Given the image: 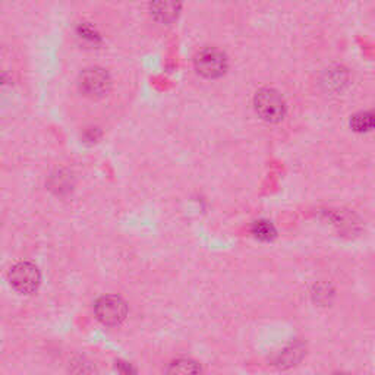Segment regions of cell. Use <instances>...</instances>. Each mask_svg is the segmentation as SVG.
Returning a JSON list of instances; mask_svg holds the SVG:
<instances>
[{"mask_svg": "<svg viewBox=\"0 0 375 375\" xmlns=\"http://www.w3.org/2000/svg\"><path fill=\"white\" fill-rule=\"evenodd\" d=\"M112 85V79L101 68H90L81 72L78 79V87L87 97H101L109 91Z\"/></svg>", "mask_w": 375, "mask_h": 375, "instance_id": "cell-5", "label": "cell"}, {"mask_svg": "<svg viewBox=\"0 0 375 375\" xmlns=\"http://www.w3.org/2000/svg\"><path fill=\"white\" fill-rule=\"evenodd\" d=\"M179 9H181V5L178 3H157L151 6L154 15L162 21L175 19L178 17Z\"/></svg>", "mask_w": 375, "mask_h": 375, "instance_id": "cell-8", "label": "cell"}, {"mask_svg": "<svg viewBox=\"0 0 375 375\" xmlns=\"http://www.w3.org/2000/svg\"><path fill=\"white\" fill-rule=\"evenodd\" d=\"M94 311H96L97 318L104 326L115 327L126 318L128 305L122 298L115 297V294H107V297H103L96 302Z\"/></svg>", "mask_w": 375, "mask_h": 375, "instance_id": "cell-3", "label": "cell"}, {"mask_svg": "<svg viewBox=\"0 0 375 375\" xmlns=\"http://www.w3.org/2000/svg\"><path fill=\"white\" fill-rule=\"evenodd\" d=\"M78 35L81 37L83 40H85V42H90V43H94V44H96V42L99 40V34L96 33V30H94L92 26H90L87 24L79 25Z\"/></svg>", "mask_w": 375, "mask_h": 375, "instance_id": "cell-11", "label": "cell"}, {"mask_svg": "<svg viewBox=\"0 0 375 375\" xmlns=\"http://www.w3.org/2000/svg\"><path fill=\"white\" fill-rule=\"evenodd\" d=\"M351 126L356 132H368L374 126V115L371 112H360L356 113L351 119Z\"/></svg>", "mask_w": 375, "mask_h": 375, "instance_id": "cell-9", "label": "cell"}, {"mask_svg": "<svg viewBox=\"0 0 375 375\" xmlns=\"http://www.w3.org/2000/svg\"><path fill=\"white\" fill-rule=\"evenodd\" d=\"M40 272L31 262H18L9 270V281L12 288L19 293L30 294L37 290L40 285Z\"/></svg>", "mask_w": 375, "mask_h": 375, "instance_id": "cell-4", "label": "cell"}, {"mask_svg": "<svg viewBox=\"0 0 375 375\" xmlns=\"http://www.w3.org/2000/svg\"><path fill=\"white\" fill-rule=\"evenodd\" d=\"M301 356H302V349H299L298 346H290L289 349L281 352L277 364L280 368H289V367L297 364L298 360L301 359Z\"/></svg>", "mask_w": 375, "mask_h": 375, "instance_id": "cell-10", "label": "cell"}, {"mask_svg": "<svg viewBox=\"0 0 375 375\" xmlns=\"http://www.w3.org/2000/svg\"><path fill=\"white\" fill-rule=\"evenodd\" d=\"M116 369L120 375H137V371L135 368H133L131 364H126V362H116Z\"/></svg>", "mask_w": 375, "mask_h": 375, "instance_id": "cell-12", "label": "cell"}, {"mask_svg": "<svg viewBox=\"0 0 375 375\" xmlns=\"http://www.w3.org/2000/svg\"><path fill=\"white\" fill-rule=\"evenodd\" d=\"M253 106L258 116L265 122L277 124L285 117L286 103L281 94L274 88H261L253 97Z\"/></svg>", "mask_w": 375, "mask_h": 375, "instance_id": "cell-1", "label": "cell"}, {"mask_svg": "<svg viewBox=\"0 0 375 375\" xmlns=\"http://www.w3.org/2000/svg\"><path fill=\"white\" fill-rule=\"evenodd\" d=\"M252 235L260 240H264V242H270V240H273L276 238L277 232H276V227L273 226V223L267 222V220H258L252 226Z\"/></svg>", "mask_w": 375, "mask_h": 375, "instance_id": "cell-7", "label": "cell"}, {"mask_svg": "<svg viewBox=\"0 0 375 375\" xmlns=\"http://www.w3.org/2000/svg\"><path fill=\"white\" fill-rule=\"evenodd\" d=\"M333 375H346V374H333Z\"/></svg>", "mask_w": 375, "mask_h": 375, "instance_id": "cell-14", "label": "cell"}, {"mask_svg": "<svg viewBox=\"0 0 375 375\" xmlns=\"http://www.w3.org/2000/svg\"><path fill=\"white\" fill-rule=\"evenodd\" d=\"M72 375H92V368L90 364H83L78 362L74 365Z\"/></svg>", "mask_w": 375, "mask_h": 375, "instance_id": "cell-13", "label": "cell"}, {"mask_svg": "<svg viewBox=\"0 0 375 375\" xmlns=\"http://www.w3.org/2000/svg\"><path fill=\"white\" fill-rule=\"evenodd\" d=\"M194 65L199 75L214 79L220 78L226 74L229 62H227V56L222 50L214 47H206L197 53Z\"/></svg>", "mask_w": 375, "mask_h": 375, "instance_id": "cell-2", "label": "cell"}, {"mask_svg": "<svg viewBox=\"0 0 375 375\" xmlns=\"http://www.w3.org/2000/svg\"><path fill=\"white\" fill-rule=\"evenodd\" d=\"M166 375H201V367L190 358H179L169 365Z\"/></svg>", "mask_w": 375, "mask_h": 375, "instance_id": "cell-6", "label": "cell"}]
</instances>
